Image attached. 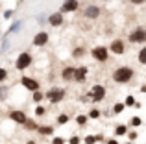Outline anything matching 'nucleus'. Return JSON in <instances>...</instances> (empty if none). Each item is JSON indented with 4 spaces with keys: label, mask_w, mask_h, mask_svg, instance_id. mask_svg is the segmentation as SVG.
<instances>
[{
    "label": "nucleus",
    "mask_w": 146,
    "mask_h": 144,
    "mask_svg": "<svg viewBox=\"0 0 146 144\" xmlns=\"http://www.w3.org/2000/svg\"><path fill=\"white\" fill-rule=\"evenodd\" d=\"M131 76H133L131 69H128V67H120V69L115 70L113 78H115V81H117V83H126V81L131 79Z\"/></svg>",
    "instance_id": "obj_1"
},
{
    "label": "nucleus",
    "mask_w": 146,
    "mask_h": 144,
    "mask_svg": "<svg viewBox=\"0 0 146 144\" xmlns=\"http://www.w3.org/2000/svg\"><path fill=\"white\" fill-rule=\"evenodd\" d=\"M30 63H32V55H30V52H22V54L17 57L15 67H17V70H24V69L30 67Z\"/></svg>",
    "instance_id": "obj_2"
},
{
    "label": "nucleus",
    "mask_w": 146,
    "mask_h": 144,
    "mask_svg": "<svg viewBox=\"0 0 146 144\" xmlns=\"http://www.w3.org/2000/svg\"><path fill=\"white\" fill-rule=\"evenodd\" d=\"M104 96H106V89L102 85H94L89 92V100H93V102H102Z\"/></svg>",
    "instance_id": "obj_3"
},
{
    "label": "nucleus",
    "mask_w": 146,
    "mask_h": 144,
    "mask_svg": "<svg viewBox=\"0 0 146 144\" xmlns=\"http://www.w3.org/2000/svg\"><path fill=\"white\" fill-rule=\"evenodd\" d=\"M63 96H65V90L63 89H50L48 92H46V98L52 102V104L61 102V100H63Z\"/></svg>",
    "instance_id": "obj_4"
},
{
    "label": "nucleus",
    "mask_w": 146,
    "mask_h": 144,
    "mask_svg": "<svg viewBox=\"0 0 146 144\" xmlns=\"http://www.w3.org/2000/svg\"><path fill=\"white\" fill-rule=\"evenodd\" d=\"M129 41H133V43H144V41H146V32H144V28H139V30H135V32H131Z\"/></svg>",
    "instance_id": "obj_5"
},
{
    "label": "nucleus",
    "mask_w": 146,
    "mask_h": 144,
    "mask_svg": "<svg viewBox=\"0 0 146 144\" xmlns=\"http://www.w3.org/2000/svg\"><path fill=\"white\" fill-rule=\"evenodd\" d=\"M93 55H94V59H98V61H106V59H107V48L96 46L93 50Z\"/></svg>",
    "instance_id": "obj_6"
},
{
    "label": "nucleus",
    "mask_w": 146,
    "mask_h": 144,
    "mask_svg": "<svg viewBox=\"0 0 146 144\" xmlns=\"http://www.w3.org/2000/svg\"><path fill=\"white\" fill-rule=\"evenodd\" d=\"M78 9V0H65L63 6H61V11L67 13V11H76Z\"/></svg>",
    "instance_id": "obj_7"
},
{
    "label": "nucleus",
    "mask_w": 146,
    "mask_h": 144,
    "mask_svg": "<svg viewBox=\"0 0 146 144\" xmlns=\"http://www.w3.org/2000/svg\"><path fill=\"white\" fill-rule=\"evenodd\" d=\"M21 83L26 87V89H30V90H39V83H37L35 79H32V78H22Z\"/></svg>",
    "instance_id": "obj_8"
},
{
    "label": "nucleus",
    "mask_w": 146,
    "mask_h": 144,
    "mask_svg": "<svg viewBox=\"0 0 146 144\" xmlns=\"http://www.w3.org/2000/svg\"><path fill=\"white\" fill-rule=\"evenodd\" d=\"M85 76H87V67H80V69H74V74H72V78H74L76 81L82 83L83 79H85Z\"/></svg>",
    "instance_id": "obj_9"
},
{
    "label": "nucleus",
    "mask_w": 146,
    "mask_h": 144,
    "mask_svg": "<svg viewBox=\"0 0 146 144\" xmlns=\"http://www.w3.org/2000/svg\"><path fill=\"white\" fill-rule=\"evenodd\" d=\"M46 41H48V33L46 32H41V33H37V35H35L33 44H35V46H43V44H46Z\"/></svg>",
    "instance_id": "obj_10"
},
{
    "label": "nucleus",
    "mask_w": 146,
    "mask_h": 144,
    "mask_svg": "<svg viewBox=\"0 0 146 144\" xmlns=\"http://www.w3.org/2000/svg\"><path fill=\"white\" fill-rule=\"evenodd\" d=\"M100 15V9L96 6H87V9H85V17L87 18H96Z\"/></svg>",
    "instance_id": "obj_11"
},
{
    "label": "nucleus",
    "mask_w": 146,
    "mask_h": 144,
    "mask_svg": "<svg viewBox=\"0 0 146 144\" xmlns=\"http://www.w3.org/2000/svg\"><path fill=\"white\" fill-rule=\"evenodd\" d=\"M48 22L52 26H59V24H63V15L61 13H54V15H50L48 17Z\"/></svg>",
    "instance_id": "obj_12"
},
{
    "label": "nucleus",
    "mask_w": 146,
    "mask_h": 144,
    "mask_svg": "<svg viewBox=\"0 0 146 144\" xmlns=\"http://www.w3.org/2000/svg\"><path fill=\"white\" fill-rule=\"evenodd\" d=\"M11 120H15V122H19V124H24V120H26V115L22 111H11Z\"/></svg>",
    "instance_id": "obj_13"
},
{
    "label": "nucleus",
    "mask_w": 146,
    "mask_h": 144,
    "mask_svg": "<svg viewBox=\"0 0 146 144\" xmlns=\"http://www.w3.org/2000/svg\"><path fill=\"white\" fill-rule=\"evenodd\" d=\"M111 50H113V54L120 55V54H124V44H122L120 41H113V44H111Z\"/></svg>",
    "instance_id": "obj_14"
},
{
    "label": "nucleus",
    "mask_w": 146,
    "mask_h": 144,
    "mask_svg": "<svg viewBox=\"0 0 146 144\" xmlns=\"http://www.w3.org/2000/svg\"><path fill=\"white\" fill-rule=\"evenodd\" d=\"M72 74H74V69H72V67H67V69L63 70V79H72Z\"/></svg>",
    "instance_id": "obj_15"
},
{
    "label": "nucleus",
    "mask_w": 146,
    "mask_h": 144,
    "mask_svg": "<svg viewBox=\"0 0 146 144\" xmlns=\"http://www.w3.org/2000/svg\"><path fill=\"white\" fill-rule=\"evenodd\" d=\"M39 131H41V135H50L54 129H52V127H48V126H44V127L41 126V127H39Z\"/></svg>",
    "instance_id": "obj_16"
},
{
    "label": "nucleus",
    "mask_w": 146,
    "mask_h": 144,
    "mask_svg": "<svg viewBox=\"0 0 146 144\" xmlns=\"http://www.w3.org/2000/svg\"><path fill=\"white\" fill-rule=\"evenodd\" d=\"M139 61L143 63V65H144V63H146V48H143V50L139 52Z\"/></svg>",
    "instance_id": "obj_17"
},
{
    "label": "nucleus",
    "mask_w": 146,
    "mask_h": 144,
    "mask_svg": "<svg viewBox=\"0 0 146 144\" xmlns=\"http://www.w3.org/2000/svg\"><path fill=\"white\" fill-rule=\"evenodd\" d=\"M115 133L117 135H124L126 133V126H117L115 127Z\"/></svg>",
    "instance_id": "obj_18"
},
{
    "label": "nucleus",
    "mask_w": 146,
    "mask_h": 144,
    "mask_svg": "<svg viewBox=\"0 0 146 144\" xmlns=\"http://www.w3.org/2000/svg\"><path fill=\"white\" fill-rule=\"evenodd\" d=\"M24 124H26V127H28V129H37L35 122H32V120H24Z\"/></svg>",
    "instance_id": "obj_19"
},
{
    "label": "nucleus",
    "mask_w": 146,
    "mask_h": 144,
    "mask_svg": "<svg viewBox=\"0 0 146 144\" xmlns=\"http://www.w3.org/2000/svg\"><path fill=\"white\" fill-rule=\"evenodd\" d=\"M6 96H7V89L6 87H0V100H6Z\"/></svg>",
    "instance_id": "obj_20"
},
{
    "label": "nucleus",
    "mask_w": 146,
    "mask_h": 144,
    "mask_svg": "<svg viewBox=\"0 0 146 144\" xmlns=\"http://www.w3.org/2000/svg\"><path fill=\"white\" fill-rule=\"evenodd\" d=\"M21 24H22V22H15V24L9 28V32H7V33H13V32H17V30L21 28Z\"/></svg>",
    "instance_id": "obj_21"
},
{
    "label": "nucleus",
    "mask_w": 146,
    "mask_h": 144,
    "mask_svg": "<svg viewBox=\"0 0 146 144\" xmlns=\"http://www.w3.org/2000/svg\"><path fill=\"white\" fill-rule=\"evenodd\" d=\"M33 92H35V94H33V100H35V102H41V100H43V94H41L39 90H33Z\"/></svg>",
    "instance_id": "obj_22"
},
{
    "label": "nucleus",
    "mask_w": 146,
    "mask_h": 144,
    "mask_svg": "<svg viewBox=\"0 0 146 144\" xmlns=\"http://www.w3.org/2000/svg\"><path fill=\"white\" fill-rule=\"evenodd\" d=\"M83 55V48H76L74 50V57H82Z\"/></svg>",
    "instance_id": "obj_23"
},
{
    "label": "nucleus",
    "mask_w": 146,
    "mask_h": 144,
    "mask_svg": "<svg viewBox=\"0 0 146 144\" xmlns=\"http://www.w3.org/2000/svg\"><path fill=\"white\" fill-rule=\"evenodd\" d=\"M76 122H78V124H80V126H83V124H85V122H87V118H85V116H83V115H82V116H78V118H76Z\"/></svg>",
    "instance_id": "obj_24"
},
{
    "label": "nucleus",
    "mask_w": 146,
    "mask_h": 144,
    "mask_svg": "<svg viewBox=\"0 0 146 144\" xmlns=\"http://www.w3.org/2000/svg\"><path fill=\"white\" fill-rule=\"evenodd\" d=\"M122 109H124V105H122V104H115V107H113V111H115V113H120V111H122Z\"/></svg>",
    "instance_id": "obj_25"
},
{
    "label": "nucleus",
    "mask_w": 146,
    "mask_h": 144,
    "mask_svg": "<svg viewBox=\"0 0 146 144\" xmlns=\"http://www.w3.org/2000/svg\"><path fill=\"white\" fill-rule=\"evenodd\" d=\"M89 115H91V118H98V116H100V111H98V109H93Z\"/></svg>",
    "instance_id": "obj_26"
},
{
    "label": "nucleus",
    "mask_w": 146,
    "mask_h": 144,
    "mask_svg": "<svg viewBox=\"0 0 146 144\" xmlns=\"http://www.w3.org/2000/svg\"><path fill=\"white\" fill-rule=\"evenodd\" d=\"M6 76H7V72L4 70V69H0V83H2L4 79H6Z\"/></svg>",
    "instance_id": "obj_27"
},
{
    "label": "nucleus",
    "mask_w": 146,
    "mask_h": 144,
    "mask_svg": "<svg viewBox=\"0 0 146 144\" xmlns=\"http://www.w3.org/2000/svg\"><path fill=\"white\" fill-rule=\"evenodd\" d=\"M67 120H68V116H67V115H61L59 118H57V122H59V124H65Z\"/></svg>",
    "instance_id": "obj_28"
},
{
    "label": "nucleus",
    "mask_w": 146,
    "mask_h": 144,
    "mask_svg": "<svg viewBox=\"0 0 146 144\" xmlns=\"http://www.w3.org/2000/svg\"><path fill=\"white\" fill-rule=\"evenodd\" d=\"M44 113H46V111H44V107H37V111H35V115H37V116H43V115H44Z\"/></svg>",
    "instance_id": "obj_29"
},
{
    "label": "nucleus",
    "mask_w": 146,
    "mask_h": 144,
    "mask_svg": "<svg viewBox=\"0 0 146 144\" xmlns=\"http://www.w3.org/2000/svg\"><path fill=\"white\" fill-rule=\"evenodd\" d=\"M126 105H135V100H133L131 96H128L126 98Z\"/></svg>",
    "instance_id": "obj_30"
},
{
    "label": "nucleus",
    "mask_w": 146,
    "mask_h": 144,
    "mask_svg": "<svg viewBox=\"0 0 146 144\" xmlns=\"http://www.w3.org/2000/svg\"><path fill=\"white\" fill-rule=\"evenodd\" d=\"M52 144H63V139H61V137H56L52 141Z\"/></svg>",
    "instance_id": "obj_31"
},
{
    "label": "nucleus",
    "mask_w": 146,
    "mask_h": 144,
    "mask_svg": "<svg viewBox=\"0 0 146 144\" xmlns=\"http://www.w3.org/2000/svg\"><path fill=\"white\" fill-rule=\"evenodd\" d=\"M131 124H133V126H141V118H137V116H135V118L131 120Z\"/></svg>",
    "instance_id": "obj_32"
},
{
    "label": "nucleus",
    "mask_w": 146,
    "mask_h": 144,
    "mask_svg": "<svg viewBox=\"0 0 146 144\" xmlns=\"http://www.w3.org/2000/svg\"><path fill=\"white\" fill-rule=\"evenodd\" d=\"M78 142H80L78 137H72V139H70V144H78Z\"/></svg>",
    "instance_id": "obj_33"
},
{
    "label": "nucleus",
    "mask_w": 146,
    "mask_h": 144,
    "mask_svg": "<svg viewBox=\"0 0 146 144\" xmlns=\"http://www.w3.org/2000/svg\"><path fill=\"white\" fill-rule=\"evenodd\" d=\"M131 2H133V4H143L144 0H131Z\"/></svg>",
    "instance_id": "obj_34"
},
{
    "label": "nucleus",
    "mask_w": 146,
    "mask_h": 144,
    "mask_svg": "<svg viewBox=\"0 0 146 144\" xmlns=\"http://www.w3.org/2000/svg\"><path fill=\"white\" fill-rule=\"evenodd\" d=\"M107 144H117V141H109V142H107Z\"/></svg>",
    "instance_id": "obj_35"
},
{
    "label": "nucleus",
    "mask_w": 146,
    "mask_h": 144,
    "mask_svg": "<svg viewBox=\"0 0 146 144\" xmlns=\"http://www.w3.org/2000/svg\"><path fill=\"white\" fill-rule=\"evenodd\" d=\"M28 144H35V142H33V141H28Z\"/></svg>",
    "instance_id": "obj_36"
}]
</instances>
